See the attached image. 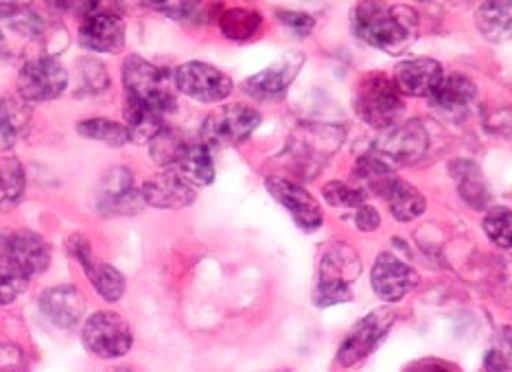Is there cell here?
Masks as SVG:
<instances>
[{"label": "cell", "mask_w": 512, "mask_h": 372, "mask_svg": "<svg viewBox=\"0 0 512 372\" xmlns=\"http://www.w3.org/2000/svg\"><path fill=\"white\" fill-rule=\"evenodd\" d=\"M342 136L344 132L335 127H300L298 134L289 141V156L294 160V167L307 173V178H313L333 151L340 149Z\"/></svg>", "instance_id": "cell-7"}, {"label": "cell", "mask_w": 512, "mask_h": 372, "mask_svg": "<svg viewBox=\"0 0 512 372\" xmlns=\"http://www.w3.org/2000/svg\"><path fill=\"white\" fill-rule=\"evenodd\" d=\"M261 125V114L246 103H226L204 119L200 141L211 149L235 147L248 141L250 134Z\"/></svg>", "instance_id": "cell-5"}, {"label": "cell", "mask_w": 512, "mask_h": 372, "mask_svg": "<svg viewBox=\"0 0 512 372\" xmlns=\"http://www.w3.org/2000/svg\"><path fill=\"white\" fill-rule=\"evenodd\" d=\"M381 197L390 204V211L399 222H412V219L421 217L427 208L421 191L401 178H394Z\"/></svg>", "instance_id": "cell-23"}, {"label": "cell", "mask_w": 512, "mask_h": 372, "mask_svg": "<svg viewBox=\"0 0 512 372\" xmlns=\"http://www.w3.org/2000/svg\"><path fill=\"white\" fill-rule=\"evenodd\" d=\"M302 64H305V55L302 53H287L281 60L274 62L272 66H267L265 71L259 75H254L246 81V92L250 97L259 99V101H276L281 99L287 88L292 86V81L300 73Z\"/></svg>", "instance_id": "cell-16"}, {"label": "cell", "mask_w": 512, "mask_h": 372, "mask_svg": "<svg viewBox=\"0 0 512 372\" xmlns=\"http://www.w3.org/2000/svg\"><path fill=\"white\" fill-rule=\"evenodd\" d=\"M370 285L381 300L399 302L418 285V274L412 265L392 257L390 252H383L372 265Z\"/></svg>", "instance_id": "cell-14"}, {"label": "cell", "mask_w": 512, "mask_h": 372, "mask_svg": "<svg viewBox=\"0 0 512 372\" xmlns=\"http://www.w3.org/2000/svg\"><path fill=\"white\" fill-rule=\"evenodd\" d=\"M77 132L84 138H90V141L106 143L110 147H123L130 141L125 125L110 119H86L77 125Z\"/></svg>", "instance_id": "cell-31"}, {"label": "cell", "mask_w": 512, "mask_h": 372, "mask_svg": "<svg viewBox=\"0 0 512 372\" xmlns=\"http://www.w3.org/2000/svg\"><path fill=\"white\" fill-rule=\"evenodd\" d=\"M173 81H176L178 92L200 103L224 101L235 88L226 73L204 62H186L178 66L173 73Z\"/></svg>", "instance_id": "cell-9"}, {"label": "cell", "mask_w": 512, "mask_h": 372, "mask_svg": "<svg viewBox=\"0 0 512 372\" xmlns=\"http://www.w3.org/2000/svg\"><path fill=\"white\" fill-rule=\"evenodd\" d=\"M25 193V169L18 158H0V211L14 208Z\"/></svg>", "instance_id": "cell-28"}, {"label": "cell", "mask_w": 512, "mask_h": 372, "mask_svg": "<svg viewBox=\"0 0 512 372\" xmlns=\"http://www.w3.org/2000/svg\"><path fill=\"white\" fill-rule=\"evenodd\" d=\"M416 372H451L445 364H425V366H418Z\"/></svg>", "instance_id": "cell-41"}, {"label": "cell", "mask_w": 512, "mask_h": 372, "mask_svg": "<svg viewBox=\"0 0 512 372\" xmlns=\"http://www.w3.org/2000/svg\"><path fill=\"white\" fill-rule=\"evenodd\" d=\"M68 250H71V254L81 265V270L88 274L92 287L97 289V294L101 298H106L108 302H116L123 298V294H125L123 274L108 263H99L92 259V248H90L88 239L73 237L71 241H68Z\"/></svg>", "instance_id": "cell-18"}, {"label": "cell", "mask_w": 512, "mask_h": 372, "mask_svg": "<svg viewBox=\"0 0 512 372\" xmlns=\"http://www.w3.org/2000/svg\"><path fill=\"white\" fill-rule=\"evenodd\" d=\"M394 320H397V313L392 309L370 311L346 335V340L340 346V353H337V362L342 366H355L357 362H362L364 357L375 351L383 337L388 335Z\"/></svg>", "instance_id": "cell-11"}, {"label": "cell", "mask_w": 512, "mask_h": 372, "mask_svg": "<svg viewBox=\"0 0 512 372\" xmlns=\"http://www.w3.org/2000/svg\"><path fill=\"white\" fill-rule=\"evenodd\" d=\"M0 372H27V362L20 346L0 344Z\"/></svg>", "instance_id": "cell-36"}, {"label": "cell", "mask_w": 512, "mask_h": 372, "mask_svg": "<svg viewBox=\"0 0 512 372\" xmlns=\"http://www.w3.org/2000/svg\"><path fill=\"white\" fill-rule=\"evenodd\" d=\"M123 84L127 103L169 114L176 108V81L165 68L132 55L123 66Z\"/></svg>", "instance_id": "cell-2"}, {"label": "cell", "mask_w": 512, "mask_h": 372, "mask_svg": "<svg viewBox=\"0 0 512 372\" xmlns=\"http://www.w3.org/2000/svg\"><path fill=\"white\" fill-rule=\"evenodd\" d=\"M29 278L14 263L0 257V305H9L27 289Z\"/></svg>", "instance_id": "cell-34"}, {"label": "cell", "mask_w": 512, "mask_h": 372, "mask_svg": "<svg viewBox=\"0 0 512 372\" xmlns=\"http://www.w3.org/2000/svg\"><path fill=\"white\" fill-rule=\"evenodd\" d=\"M351 25L359 40L388 55H401L418 38L416 11L397 3H359Z\"/></svg>", "instance_id": "cell-1"}, {"label": "cell", "mask_w": 512, "mask_h": 372, "mask_svg": "<svg viewBox=\"0 0 512 372\" xmlns=\"http://www.w3.org/2000/svg\"><path fill=\"white\" fill-rule=\"evenodd\" d=\"M484 232L495 246L512 248V211L508 208H493L484 217Z\"/></svg>", "instance_id": "cell-33"}, {"label": "cell", "mask_w": 512, "mask_h": 372, "mask_svg": "<svg viewBox=\"0 0 512 372\" xmlns=\"http://www.w3.org/2000/svg\"><path fill=\"white\" fill-rule=\"evenodd\" d=\"M5 51V38H3V33H0V53Z\"/></svg>", "instance_id": "cell-42"}, {"label": "cell", "mask_w": 512, "mask_h": 372, "mask_svg": "<svg viewBox=\"0 0 512 372\" xmlns=\"http://www.w3.org/2000/svg\"><path fill=\"white\" fill-rule=\"evenodd\" d=\"M432 106L447 116H464L477 99L475 84L464 75H445L436 90L429 95Z\"/></svg>", "instance_id": "cell-22"}, {"label": "cell", "mask_w": 512, "mask_h": 372, "mask_svg": "<svg viewBox=\"0 0 512 372\" xmlns=\"http://www.w3.org/2000/svg\"><path fill=\"white\" fill-rule=\"evenodd\" d=\"M195 141L189 134L180 130H165L160 132L154 141H151V158L162 167H176V162L184 156V151Z\"/></svg>", "instance_id": "cell-27"}, {"label": "cell", "mask_w": 512, "mask_h": 372, "mask_svg": "<svg viewBox=\"0 0 512 372\" xmlns=\"http://www.w3.org/2000/svg\"><path fill=\"white\" fill-rule=\"evenodd\" d=\"M324 200H327L331 206L337 208H357L366 204V193L362 189H353L344 182H329L322 189Z\"/></svg>", "instance_id": "cell-35"}, {"label": "cell", "mask_w": 512, "mask_h": 372, "mask_svg": "<svg viewBox=\"0 0 512 372\" xmlns=\"http://www.w3.org/2000/svg\"><path fill=\"white\" fill-rule=\"evenodd\" d=\"M184 176L193 186H208L215 180V162L211 158V149H208L202 141H195L184 151V156L176 162V167H171Z\"/></svg>", "instance_id": "cell-25"}, {"label": "cell", "mask_w": 512, "mask_h": 372, "mask_svg": "<svg viewBox=\"0 0 512 372\" xmlns=\"http://www.w3.org/2000/svg\"><path fill=\"white\" fill-rule=\"evenodd\" d=\"M40 309L53 324L62 329H71L84 318L86 300L81 292L73 285H60L53 289H46L40 298Z\"/></svg>", "instance_id": "cell-21"}, {"label": "cell", "mask_w": 512, "mask_h": 372, "mask_svg": "<svg viewBox=\"0 0 512 372\" xmlns=\"http://www.w3.org/2000/svg\"><path fill=\"white\" fill-rule=\"evenodd\" d=\"M486 370L488 372H512V351H504V348H491L486 355Z\"/></svg>", "instance_id": "cell-38"}, {"label": "cell", "mask_w": 512, "mask_h": 372, "mask_svg": "<svg viewBox=\"0 0 512 372\" xmlns=\"http://www.w3.org/2000/svg\"><path fill=\"white\" fill-rule=\"evenodd\" d=\"M29 125L31 112L27 103L14 97H5L0 101V151L14 147L29 132Z\"/></svg>", "instance_id": "cell-24"}, {"label": "cell", "mask_w": 512, "mask_h": 372, "mask_svg": "<svg viewBox=\"0 0 512 372\" xmlns=\"http://www.w3.org/2000/svg\"><path fill=\"white\" fill-rule=\"evenodd\" d=\"M458 171L453 173L458 180V191L462 195V200L471 204L473 208H486L488 202H491V195H488L486 191V184L480 176V169L473 167L471 162H460V165H456Z\"/></svg>", "instance_id": "cell-29"}, {"label": "cell", "mask_w": 512, "mask_h": 372, "mask_svg": "<svg viewBox=\"0 0 512 372\" xmlns=\"http://www.w3.org/2000/svg\"><path fill=\"white\" fill-rule=\"evenodd\" d=\"M477 29L491 42L512 40V3H484L475 14Z\"/></svg>", "instance_id": "cell-26"}, {"label": "cell", "mask_w": 512, "mask_h": 372, "mask_svg": "<svg viewBox=\"0 0 512 372\" xmlns=\"http://www.w3.org/2000/svg\"><path fill=\"white\" fill-rule=\"evenodd\" d=\"M81 340H84V346L92 355L101 359H116L132 348V331L114 311H99L88 318Z\"/></svg>", "instance_id": "cell-8"}, {"label": "cell", "mask_w": 512, "mask_h": 372, "mask_svg": "<svg viewBox=\"0 0 512 372\" xmlns=\"http://www.w3.org/2000/svg\"><path fill=\"white\" fill-rule=\"evenodd\" d=\"M429 149V132L427 127L418 121H399L390 130L383 132L375 143H372L370 156L379 158L390 167H407L425 158Z\"/></svg>", "instance_id": "cell-6"}, {"label": "cell", "mask_w": 512, "mask_h": 372, "mask_svg": "<svg viewBox=\"0 0 512 372\" xmlns=\"http://www.w3.org/2000/svg\"><path fill=\"white\" fill-rule=\"evenodd\" d=\"M265 186L302 230H318L322 226L324 215L318 200L309 191L302 189L300 184L281 176H270L265 180Z\"/></svg>", "instance_id": "cell-13"}, {"label": "cell", "mask_w": 512, "mask_h": 372, "mask_svg": "<svg viewBox=\"0 0 512 372\" xmlns=\"http://www.w3.org/2000/svg\"><path fill=\"white\" fill-rule=\"evenodd\" d=\"M362 274V259L344 241H337L324 252L318 270V285L313 292V302L318 307H333L353 298L351 285Z\"/></svg>", "instance_id": "cell-3"}, {"label": "cell", "mask_w": 512, "mask_h": 372, "mask_svg": "<svg viewBox=\"0 0 512 372\" xmlns=\"http://www.w3.org/2000/svg\"><path fill=\"white\" fill-rule=\"evenodd\" d=\"M353 108L366 125L383 132L397 125L405 112L403 95L394 79L381 73H370L359 79L353 95Z\"/></svg>", "instance_id": "cell-4"}, {"label": "cell", "mask_w": 512, "mask_h": 372, "mask_svg": "<svg viewBox=\"0 0 512 372\" xmlns=\"http://www.w3.org/2000/svg\"><path fill=\"white\" fill-rule=\"evenodd\" d=\"M68 86L66 68L55 57H36L22 66L18 75V92L29 103L53 101Z\"/></svg>", "instance_id": "cell-10"}, {"label": "cell", "mask_w": 512, "mask_h": 372, "mask_svg": "<svg viewBox=\"0 0 512 372\" xmlns=\"http://www.w3.org/2000/svg\"><path fill=\"white\" fill-rule=\"evenodd\" d=\"M143 195L134 186V176L127 167H114L101 180L99 208L106 215H132L141 211Z\"/></svg>", "instance_id": "cell-17"}, {"label": "cell", "mask_w": 512, "mask_h": 372, "mask_svg": "<svg viewBox=\"0 0 512 372\" xmlns=\"http://www.w3.org/2000/svg\"><path fill=\"white\" fill-rule=\"evenodd\" d=\"M141 195L143 202L149 206L176 211V208L193 204L197 197V186H193L184 176H180L178 171L165 169L143 184Z\"/></svg>", "instance_id": "cell-19"}, {"label": "cell", "mask_w": 512, "mask_h": 372, "mask_svg": "<svg viewBox=\"0 0 512 372\" xmlns=\"http://www.w3.org/2000/svg\"><path fill=\"white\" fill-rule=\"evenodd\" d=\"M79 42L95 53H119L125 46V22L119 14H112L101 5H86Z\"/></svg>", "instance_id": "cell-12"}, {"label": "cell", "mask_w": 512, "mask_h": 372, "mask_svg": "<svg viewBox=\"0 0 512 372\" xmlns=\"http://www.w3.org/2000/svg\"><path fill=\"white\" fill-rule=\"evenodd\" d=\"M3 259L14 263L27 278H33L51 265V248L36 232L18 230L3 239Z\"/></svg>", "instance_id": "cell-15"}, {"label": "cell", "mask_w": 512, "mask_h": 372, "mask_svg": "<svg viewBox=\"0 0 512 372\" xmlns=\"http://www.w3.org/2000/svg\"><path fill=\"white\" fill-rule=\"evenodd\" d=\"M445 77L442 64L429 57H416V60L401 62L394 71V84L401 95L407 97H429Z\"/></svg>", "instance_id": "cell-20"}, {"label": "cell", "mask_w": 512, "mask_h": 372, "mask_svg": "<svg viewBox=\"0 0 512 372\" xmlns=\"http://www.w3.org/2000/svg\"><path fill=\"white\" fill-rule=\"evenodd\" d=\"M355 224L362 232H372V230H377L381 226V217H379L375 208L364 204L355 211Z\"/></svg>", "instance_id": "cell-40"}, {"label": "cell", "mask_w": 512, "mask_h": 372, "mask_svg": "<svg viewBox=\"0 0 512 372\" xmlns=\"http://www.w3.org/2000/svg\"><path fill=\"white\" fill-rule=\"evenodd\" d=\"M202 5L197 3H167V5H154L156 11H162V14H167L169 18H178V20H186V18H193L197 11H200Z\"/></svg>", "instance_id": "cell-39"}, {"label": "cell", "mask_w": 512, "mask_h": 372, "mask_svg": "<svg viewBox=\"0 0 512 372\" xmlns=\"http://www.w3.org/2000/svg\"><path fill=\"white\" fill-rule=\"evenodd\" d=\"M278 18H281L283 25L292 29L296 36H307L313 25H316L309 14H294V11H278Z\"/></svg>", "instance_id": "cell-37"}, {"label": "cell", "mask_w": 512, "mask_h": 372, "mask_svg": "<svg viewBox=\"0 0 512 372\" xmlns=\"http://www.w3.org/2000/svg\"><path fill=\"white\" fill-rule=\"evenodd\" d=\"M261 27V16L250 9H228L219 18V29L230 40H248Z\"/></svg>", "instance_id": "cell-30"}, {"label": "cell", "mask_w": 512, "mask_h": 372, "mask_svg": "<svg viewBox=\"0 0 512 372\" xmlns=\"http://www.w3.org/2000/svg\"><path fill=\"white\" fill-rule=\"evenodd\" d=\"M0 18L22 36H38L42 31V18L29 5H0Z\"/></svg>", "instance_id": "cell-32"}]
</instances>
